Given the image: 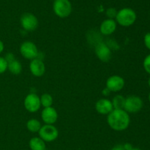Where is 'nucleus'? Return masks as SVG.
I'll return each mask as SVG.
<instances>
[{
  "mask_svg": "<svg viewBox=\"0 0 150 150\" xmlns=\"http://www.w3.org/2000/svg\"><path fill=\"white\" fill-rule=\"evenodd\" d=\"M107 122L112 130L123 131L130 125V118L124 109H114L108 115Z\"/></svg>",
  "mask_w": 150,
  "mask_h": 150,
  "instance_id": "f257e3e1",
  "label": "nucleus"
},
{
  "mask_svg": "<svg viewBox=\"0 0 150 150\" xmlns=\"http://www.w3.org/2000/svg\"><path fill=\"white\" fill-rule=\"evenodd\" d=\"M136 13L133 9L129 8V7H125L121 9L117 12V16H116V22L120 26L127 27L136 22Z\"/></svg>",
  "mask_w": 150,
  "mask_h": 150,
  "instance_id": "f03ea898",
  "label": "nucleus"
},
{
  "mask_svg": "<svg viewBox=\"0 0 150 150\" xmlns=\"http://www.w3.org/2000/svg\"><path fill=\"white\" fill-rule=\"evenodd\" d=\"M53 10L56 16L64 18L71 14L72 4L69 0H54Z\"/></svg>",
  "mask_w": 150,
  "mask_h": 150,
  "instance_id": "7ed1b4c3",
  "label": "nucleus"
},
{
  "mask_svg": "<svg viewBox=\"0 0 150 150\" xmlns=\"http://www.w3.org/2000/svg\"><path fill=\"white\" fill-rule=\"evenodd\" d=\"M144 106L142 98L136 95H130L125 98L123 109L128 114H136L139 112Z\"/></svg>",
  "mask_w": 150,
  "mask_h": 150,
  "instance_id": "20e7f679",
  "label": "nucleus"
},
{
  "mask_svg": "<svg viewBox=\"0 0 150 150\" xmlns=\"http://www.w3.org/2000/svg\"><path fill=\"white\" fill-rule=\"evenodd\" d=\"M39 137L45 142H51L58 138L59 131L54 125H45L40 129Z\"/></svg>",
  "mask_w": 150,
  "mask_h": 150,
  "instance_id": "39448f33",
  "label": "nucleus"
},
{
  "mask_svg": "<svg viewBox=\"0 0 150 150\" xmlns=\"http://www.w3.org/2000/svg\"><path fill=\"white\" fill-rule=\"evenodd\" d=\"M20 53L22 57L26 59H34L38 58L39 51L36 45L31 41H25L21 45Z\"/></svg>",
  "mask_w": 150,
  "mask_h": 150,
  "instance_id": "423d86ee",
  "label": "nucleus"
},
{
  "mask_svg": "<svg viewBox=\"0 0 150 150\" xmlns=\"http://www.w3.org/2000/svg\"><path fill=\"white\" fill-rule=\"evenodd\" d=\"M21 25L24 30L28 32L35 31L38 26V19L32 13H24L21 17Z\"/></svg>",
  "mask_w": 150,
  "mask_h": 150,
  "instance_id": "0eeeda50",
  "label": "nucleus"
},
{
  "mask_svg": "<svg viewBox=\"0 0 150 150\" xmlns=\"http://www.w3.org/2000/svg\"><path fill=\"white\" fill-rule=\"evenodd\" d=\"M23 104L26 111L30 113L37 112L41 106L40 97L35 93H30L26 95Z\"/></svg>",
  "mask_w": 150,
  "mask_h": 150,
  "instance_id": "6e6552de",
  "label": "nucleus"
},
{
  "mask_svg": "<svg viewBox=\"0 0 150 150\" xmlns=\"http://www.w3.org/2000/svg\"><path fill=\"white\" fill-rule=\"evenodd\" d=\"M125 82L124 79L118 75L111 76L106 81V89L110 92H117L124 88Z\"/></svg>",
  "mask_w": 150,
  "mask_h": 150,
  "instance_id": "1a4fd4ad",
  "label": "nucleus"
},
{
  "mask_svg": "<svg viewBox=\"0 0 150 150\" xmlns=\"http://www.w3.org/2000/svg\"><path fill=\"white\" fill-rule=\"evenodd\" d=\"M95 54L100 61L107 62L111 58V51L109 47L103 42H98L95 48Z\"/></svg>",
  "mask_w": 150,
  "mask_h": 150,
  "instance_id": "9d476101",
  "label": "nucleus"
},
{
  "mask_svg": "<svg viewBox=\"0 0 150 150\" xmlns=\"http://www.w3.org/2000/svg\"><path fill=\"white\" fill-rule=\"evenodd\" d=\"M41 118L45 125H54L58 119V113L52 106L44 108L41 112Z\"/></svg>",
  "mask_w": 150,
  "mask_h": 150,
  "instance_id": "9b49d317",
  "label": "nucleus"
},
{
  "mask_svg": "<svg viewBox=\"0 0 150 150\" xmlns=\"http://www.w3.org/2000/svg\"><path fill=\"white\" fill-rule=\"evenodd\" d=\"M29 70L35 77H41L45 72V66L40 59H34L29 64Z\"/></svg>",
  "mask_w": 150,
  "mask_h": 150,
  "instance_id": "f8f14e48",
  "label": "nucleus"
},
{
  "mask_svg": "<svg viewBox=\"0 0 150 150\" xmlns=\"http://www.w3.org/2000/svg\"><path fill=\"white\" fill-rule=\"evenodd\" d=\"M95 109L99 114L108 115L114 110L112 102L110 100L101 98L95 103Z\"/></svg>",
  "mask_w": 150,
  "mask_h": 150,
  "instance_id": "ddd939ff",
  "label": "nucleus"
},
{
  "mask_svg": "<svg viewBox=\"0 0 150 150\" xmlns=\"http://www.w3.org/2000/svg\"><path fill=\"white\" fill-rule=\"evenodd\" d=\"M116 29H117V22L114 19H105L101 23L100 26V32L105 36L112 35Z\"/></svg>",
  "mask_w": 150,
  "mask_h": 150,
  "instance_id": "4468645a",
  "label": "nucleus"
},
{
  "mask_svg": "<svg viewBox=\"0 0 150 150\" xmlns=\"http://www.w3.org/2000/svg\"><path fill=\"white\" fill-rule=\"evenodd\" d=\"M29 147L31 150H45V142L40 137L32 138L29 141Z\"/></svg>",
  "mask_w": 150,
  "mask_h": 150,
  "instance_id": "2eb2a0df",
  "label": "nucleus"
},
{
  "mask_svg": "<svg viewBox=\"0 0 150 150\" xmlns=\"http://www.w3.org/2000/svg\"><path fill=\"white\" fill-rule=\"evenodd\" d=\"M7 70L13 75H18L22 71V65L20 62L17 59H14L13 61L8 62Z\"/></svg>",
  "mask_w": 150,
  "mask_h": 150,
  "instance_id": "dca6fc26",
  "label": "nucleus"
},
{
  "mask_svg": "<svg viewBox=\"0 0 150 150\" xmlns=\"http://www.w3.org/2000/svg\"><path fill=\"white\" fill-rule=\"evenodd\" d=\"M41 127L40 122L36 119H31L26 122V128L32 133H38Z\"/></svg>",
  "mask_w": 150,
  "mask_h": 150,
  "instance_id": "f3484780",
  "label": "nucleus"
},
{
  "mask_svg": "<svg viewBox=\"0 0 150 150\" xmlns=\"http://www.w3.org/2000/svg\"><path fill=\"white\" fill-rule=\"evenodd\" d=\"M112 102L114 109H123L125 102V98L121 95H117L113 98Z\"/></svg>",
  "mask_w": 150,
  "mask_h": 150,
  "instance_id": "a211bd4d",
  "label": "nucleus"
},
{
  "mask_svg": "<svg viewBox=\"0 0 150 150\" xmlns=\"http://www.w3.org/2000/svg\"><path fill=\"white\" fill-rule=\"evenodd\" d=\"M40 104L44 108H48V107L52 106L53 104V98L50 94L44 93L41 95L40 98Z\"/></svg>",
  "mask_w": 150,
  "mask_h": 150,
  "instance_id": "6ab92c4d",
  "label": "nucleus"
},
{
  "mask_svg": "<svg viewBox=\"0 0 150 150\" xmlns=\"http://www.w3.org/2000/svg\"><path fill=\"white\" fill-rule=\"evenodd\" d=\"M8 63L6 61L4 57H0V74H2L7 70Z\"/></svg>",
  "mask_w": 150,
  "mask_h": 150,
  "instance_id": "aec40b11",
  "label": "nucleus"
},
{
  "mask_svg": "<svg viewBox=\"0 0 150 150\" xmlns=\"http://www.w3.org/2000/svg\"><path fill=\"white\" fill-rule=\"evenodd\" d=\"M143 67L145 71L150 75V54L146 56L144 59Z\"/></svg>",
  "mask_w": 150,
  "mask_h": 150,
  "instance_id": "412c9836",
  "label": "nucleus"
},
{
  "mask_svg": "<svg viewBox=\"0 0 150 150\" xmlns=\"http://www.w3.org/2000/svg\"><path fill=\"white\" fill-rule=\"evenodd\" d=\"M117 10L115 8H113V7H111V8H108V10H106V16H108V18L110 19H114L115 18L116 16H117Z\"/></svg>",
  "mask_w": 150,
  "mask_h": 150,
  "instance_id": "4be33fe9",
  "label": "nucleus"
},
{
  "mask_svg": "<svg viewBox=\"0 0 150 150\" xmlns=\"http://www.w3.org/2000/svg\"><path fill=\"white\" fill-rule=\"evenodd\" d=\"M144 45L146 46V48L150 51V32H148V33H146L144 35Z\"/></svg>",
  "mask_w": 150,
  "mask_h": 150,
  "instance_id": "5701e85b",
  "label": "nucleus"
},
{
  "mask_svg": "<svg viewBox=\"0 0 150 150\" xmlns=\"http://www.w3.org/2000/svg\"><path fill=\"white\" fill-rule=\"evenodd\" d=\"M4 59H5L6 61L7 62V63L10 62H11V61H13V60L16 59H15L14 55H13V54H12V53H9V54H6V56H5V57H4Z\"/></svg>",
  "mask_w": 150,
  "mask_h": 150,
  "instance_id": "b1692460",
  "label": "nucleus"
},
{
  "mask_svg": "<svg viewBox=\"0 0 150 150\" xmlns=\"http://www.w3.org/2000/svg\"><path fill=\"white\" fill-rule=\"evenodd\" d=\"M111 150H125L123 144H118L114 146Z\"/></svg>",
  "mask_w": 150,
  "mask_h": 150,
  "instance_id": "393cba45",
  "label": "nucleus"
},
{
  "mask_svg": "<svg viewBox=\"0 0 150 150\" xmlns=\"http://www.w3.org/2000/svg\"><path fill=\"white\" fill-rule=\"evenodd\" d=\"M123 146H124L125 150H131L133 148L132 144H130L129 143L125 144H123Z\"/></svg>",
  "mask_w": 150,
  "mask_h": 150,
  "instance_id": "a878e982",
  "label": "nucleus"
},
{
  "mask_svg": "<svg viewBox=\"0 0 150 150\" xmlns=\"http://www.w3.org/2000/svg\"><path fill=\"white\" fill-rule=\"evenodd\" d=\"M4 43H3L2 41L0 40V54H1V53L3 52V51H4Z\"/></svg>",
  "mask_w": 150,
  "mask_h": 150,
  "instance_id": "bb28decb",
  "label": "nucleus"
},
{
  "mask_svg": "<svg viewBox=\"0 0 150 150\" xmlns=\"http://www.w3.org/2000/svg\"><path fill=\"white\" fill-rule=\"evenodd\" d=\"M148 85H149V86L150 87V77L149 78V79H148Z\"/></svg>",
  "mask_w": 150,
  "mask_h": 150,
  "instance_id": "cd10ccee",
  "label": "nucleus"
},
{
  "mask_svg": "<svg viewBox=\"0 0 150 150\" xmlns=\"http://www.w3.org/2000/svg\"><path fill=\"white\" fill-rule=\"evenodd\" d=\"M131 150H141V149H139V148H134V147H133Z\"/></svg>",
  "mask_w": 150,
  "mask_h": 150,
  "instance_id": "c85d7f7f",
  "label": "nucleus"
},
{
  "mask_svg": "<svg viewBox=\"0 0 150 150\" xmlns=\"http://www.w3.org/2000/svg\"><path fill=\"white\" fill-rule=\"evenodd\" d=\"M148 100H149V103H150V92H149V95H148Z\"/></svg>",
  "mask_w": 150,
  "mask_h": 150,
  "instance_id": "c756f323",
  "label": "nucleus"
}]
</instances>
